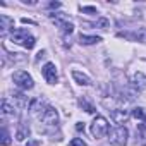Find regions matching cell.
Returning <instances> with one entry per match:
<instances>
[{
    "label": "cell",
    "mask_w": 146,
    "mask_h": 146,
    "mask_svg": "<svg viewBox=\"0 0 146 146\" xmlns=\"http://www.w3.org/2000/svg\"><path fill=\"white\" fill-rule=\"evenodd\" d=\"M31 115H35L40 122L43 124H48V125H55L58 122V113L53 107L50 105H43L40 100H35L31 103Z\"/></svg>",
    "instance_id": "1"
},
{
    "label": "cell",
    "mask_w": 146,
    "mask_h": 146,
    "mask_svg": "<svg viewBox=\"0 0 146 146\" xmlns=\"http://www.w3.org/2000/svg\"><path fill=\"white\" fill-rule=\"evenodd\" d=\"M79 103H81V107H84V108H86V112H88V113H95V107H93V105H90L86 100H79Z\"/></svg>",
    "instance_id": "20"
},
{
    "label": "cell",
    "mask_w": 146,
    "mask_h": 146,
    "mask_svg": "<svg viewBox=\"0 0 146 146\" xmlns=\"http://www.w3.org/2000/svg\"><path fill=\"white\" fill-rule=\"evenodd\" d=\"M0 28H2V36H5L7 31L14 28V19H11L9 16L2 14V16H0ZM12 31H14V29H12Z\"/></svg>",
    "instance_id": "9"
},
{
    "label": "cell",
    "mask_w": 146,
    "mask_h": 146,
    "mask_svg": "<svg viewBox=\"0 0 146 146\" xmlns=\"http://www.w3.org/2000/svg\"><path fill=\"white\" fill-rule=\"evenodd\" d=\"M69 146H88L81 137H74V139H70V143H69Z\"/></svg>",
    "instance_id": "21"
},
{
    "label": "cell",
    "mask_w": 146,
    "mask_h": 146,
    "mask_svg": "<svg viewBox=\"0 0 146 146\" xmlns=\"http://www.w3.org/2000/svg\"><path fill=\"white\" fill-rule=\"evenodd\" d=\"M28 134H29L28 127L21 125V127H19V131H17V134H16V137H17V141H24V139L28 137Z\"/></svg>",
    "instance_id": "18"
},
{
    "label": "cell",
    "mask_w": 146,
    "mask_h": 146,
    "mask_svg": "<svg viewBox=\"0 0 146 146\" xmlns=\"http://www.w3.org/2000/svg\"><path fill=\"white\" fill-rule=\"evenodd\" d=\"M72 78H74V79H76V83H78V84H81V86H90V84H91V79H90L86 74L79 72V70H72Z\"/></svg>",
    "instance_id": "12"
},
{
    "label": "cell",
    "mask_w": 146,
    "mask_h": 146,
    "mask_svg": "<svg viewBox=\"0 0 146 146\" xmlns=\"http://www.w3.org/2000/svg\"><path fill=\"white\" fill-rule=\"evenodd\" d=\"M100 41H102L100 36H88V35H81L79 36V43L81 45H96Z\"/></svg>",
    "instance_id": "13"
},
{
    "label": "cell",
    "mask_w": 146,
    "mask_h": 146,
    "mask_svg": "<svg viewBox=\"0 0 146 146\" xmlns=\"http://www.w3.org/2000/svg\"><path fill=\"white\" fill-rule=\"evenodd\" d=\"M0 143H2V146H9L11 144V136H9V132H7L5 127L2 129V139H0Z\"/></svg>",
    "instance_id": "19"
},
{
    "label": "cell",
    "mask_w": 146,
    "mask_h": 146,
    "mask_svg": "<svg viewBox=\"0 0 146 146\" xmlns=\"http://www.w3.org/2000/svg\"><path fill=\"white\" fill-rule=\"evenodd\" d=\"M76 129H78V131H84V125H83V124H78Z\"/></svg>",
    "instance_id": "25"
},
{
    "label": "cell",
    "mask_w": 146,
    "mask_h": 146,
    "mask_svg": "<svg viewBox=\"0 0 146 146\" xmlns=\"http://www.w3.org/2000/svg\"><path fill=\"white\" fill-rule=\"evenodd\" d=\"M50 17L53 19V23H55L65 35H70L72 31H74V24H72L70 21H67V19H64V17H58V16H55V14H50Z\"/></svg>",
    "instance_id": "7"
},
{
    "label": "cell",
    "mask_w": 146,
    "mask_h": 146,
    "mask_svg": "<svg viewBox=\"0 0 146 146\" xmlns=\"http://www.w3.org/2000/svg\"><path fill=\"white\" fill-rule=\"evenodd\" d=\"M120 36H125V38H129V40H137V41H141V43H146V28H139L137 31H134L132 35H124V33H120Z\"/></svg>",
    "instance_id": "11"
},
{
    "label": "cell",
    "mask_w": 146,
    "mask_h": 146,
    "mask_svg": "<svg viewBox=\"0 0 146 146\" xmlns=\"http://www.w3.org/2000/svg\"><path fill=\"white\" fill-rule=\"evenodd\" d=\"M84 14H96V7H81Z\"/></svg>",
    "instance_id": "23"
},
{
    "label": "cell",
    "mask_w": 146,
    "mask_h": 146,
    "mask_svg": "<svg viewBox=\"0 0 146 146\" xmlns=\"http://www.w3.org/2000/svg\"><path fill=\"white\" fill-rule=\"evenodd\" d=\"M12 81H14V84H16L17 88H21V90H31V88L35 86L33 78L28 74L26 70H17V72H14Z\"/></svg>",
    "instance_id": "5"
},
{
    "label": "cell",
    "mask_w": 146,
    "mask_h": 146,
    "mask_svg": "<svg viewBox=\"0 0 146 146\" xmlns=\"http://www.w3.org/2000/svg\"><path fill=\"white\" fill-rule=\"evenodd\" d=\"M137 132H139V139H141V144L146 146V122L139 124L137 125Z\"/></svg>",
    "instance_id": "17"
},
{
    "label": "cell",
    "mask_w": 146,
    "mask_h": 146,
    "mask_svg": "<svg viewBox=\"0 0 146 146\" xmlns=\"http://www.w3.org/2000/svg\"><path fill=\"white\" fill-rule=\"evenodd\" d=\"M108 131H110L108 120H107L105 117H102V115L95 117V120H93V124H91V134H93V137H95V139H100V137L107 136Z\"/></svg>",
    "instance_id": "4"
},
{
    "label": "cell",
    "mask_w": 146,
    "mask_h": 146,
    "mask_svg": "<svg viewBox=\"0 0 146 146\" xmlns=\"http://www.w3.org/2000/svg\"><path fill=\"white\" fill-rule=\"evenodd\" d=\"M131 115H132L134 119H139V120L146 122V112H144V108H141V107H136V108H132Z\"/></svg>",
    "instance_id": "16"
},
{
    "label": "cell",
    "mask_w": 146,
    "mask_h": 146,
    "mask_svg": "<svg viewBox=\"0 0 146 146\" xmlns=\"http://www.w3.org/2000/svg\"><path fill=\"white\" fill-rule=\"evenodd\" d=\"M11 40H12L14 43H21V45L26 46L28 50L35 48V45H36L35 36H31L26 29H14V31L11 33Z\"/></svg>",
    "instance_id": "2"
},
{
    "label": "cell",
    "mask_w": 146,
    "mask_h": 146,
    "mask_svg": "<svg viewBox=\"0 0 146 146\" xmlns=\"http://www.w3.org/2000/svg\"><path fill=\"white\" fill-rule=\"evenodd\" d=\"M2 113L4 115H11V117H14L17 112H16V105H11L7 100H2Z\"/></svg>",
    "instance_id": "14"
},
{
    "label": "cell",
    "mask_w": 146,
    "mask_h": 146,
    "mask_svg": "<svg viewBox=\"0 0 146 146\" xmlns=\"http://www.w3.org/2000/svg\"><path fill=\"white\" fill-rule=\"evenodd\" d=\"M95 26H96V28H103V29H105V28L108 26V19H105V17H100V19L96 21V24H95Z\"/></svg>",
    "instance_id": "22"
},
{
    "label": "cell",
    "mask_w": 146,
    "mask_h": 146,
    "mask_svg": "<svg viewBox=\"0 0 146 146\" xmlns=\"http://www.w3.org/2000/svg\"><path fill=\"white\" fill-rule=\"evenodd\" d=\"M28 146H38V141H31V143H29Z\"/></svg>",
    "instance_id": "26"
},
{
    "label": "cell",
    "mask_w": 146,
    "mask_h": 146,
    "mask_svg": "<svg viewBox=\"0 0 146 146\" xmlns=\"http://www.w3.org/2000/svg\"><path fill=\"white\" fill-rule=\"evenodd\" d=\"M12 100H14V102H17V108H24V107L28 105L26 96H24V95H21V93H14V95H12Z\"/></svg>",
    "instance_id": "15"
},
{
    "label": "cell",
    "mask_w": 146,
    "mask_h": 146,
    "mask_svg": "<svg viewBox=\"0 0 146 146\" xmlns=\"http://www.w3.org/2000/svg\"><path fill=\"white\" fill-rule=\"evenodd\" d=\"M50 7H52V9H58V7H60V4H58V2H52V4H50Z\"/></svg>",
    "instance_id": "24"
},
{
    "label": "cell",
    "mask_w": 146,
    "mask_h": 146,
    "mask_svg": "<svg viewBox=\"0 0 146 146\" xmlns=\"http://www.w3.org/2000/svg\"><path fill=\"white\" fill-rule=\"evenodd\" d=\"M41 72H43V78L46 79V83H48V84H55V83L58 81L55 64H52V62L45 64V65H43V69H41Z\"/></svg>",
    "instance_id": "6"
},
{
    "label": "cell",
    "mask_w": 146,
    "mask_h": 146,
    "mask_svg": "<svg viewBox=\"0 0 146 146\" xmlns=\"http://www.w3.org/2000/svg\"><path fill=\"white\" fill-rule=\"evenodd\" d=\"M131 83L137 90H146V76L143 74V72H136V74L132 76V79H131Z\"/></svg>",
    "instance_id": "10"
},
{
    "label": "cell",
    "mask_w": 146,
    "mask_h": 146,
    "mask_svg": "<svg viewBox=\"0 0 146 146\" xmlns=\"http://www.w3.org/2000/svg\"><path fill=\"white\" fill-rule=\"evenodd\" d=\"M112 119L115 124H125L129 119V112L122 110V108H115V110H112Z\"/></svg>",
    "instance_id": "8"
},
{
    "label": "cell",
    "mask_w": 146,
    "mask_h": 146,
    "mask_svg": "<svg viewBox=\"0 0 146 146\" xmlns=\"http://www.w3.org/2000/svg\"><path fill=\"white\" fill-rule=\"evenodd\" d=\"M127 137H129V131L122 125L108 131V143L112 146H125L127 144Z\"/></svg>",
    "instance_id": "3"
}]
</instances>
